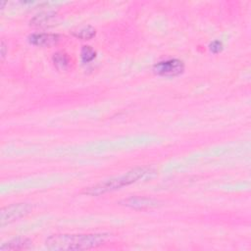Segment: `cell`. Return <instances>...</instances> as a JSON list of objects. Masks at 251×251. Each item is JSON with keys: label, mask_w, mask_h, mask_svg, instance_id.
Returning <instances> with one entry per match:
<instances>
[{"label": "cell", "mask_w": 251, "mask_h": 251, "mask_svg": "<svg viewBox=\"0 0 251 251\" xmlns=\"http://www.w3.org/2000/svg\"><path fill=\"white\" fill-rule=\"evenodd\" d=\"M108 233L85 234H54L46 239V246L50 250L72 251L96 248L107 240Z\"/></svg>", "instance_id": "6da1fadb"}, {"label": "cell", "mask_w": 251, "mask_h": 251, "mask_svg": "<svg viewBox=\"0 0 251 251\" xmlns=\"http://www.w3.org/2000/svg\"><path fill=\"white\" fill-rule=\"evenodd\" d=\"M156 171L149 167H136L130 171L125 173L124 175L113 176L111 178L105 179L99 183H96L84 190V194L91 196H98L107 192H111L122 188L123 186L129 185L139 179L151 178L155 176Z\"/></svg>", "instance_id": "7a4b0ae2"}, {"label": "cell", "mask_w": 251, "mask_h": 251, "mask_svg": "<svg viewBox=\"0 0 251 251\" xmlns=\"http://www.w3.org/2000/svg\"><path fill=\"white\" fill-rule=\"evenodd\" d=\"M31 210L32 206L28 203H15L2 208L0 212L1 226H5L6 225L26 216L31 212Z\"/></svg>", "instance_id": "3957f363"}, {"label": "cell", "mask_w": 251, "mask_h": 251, "mask_svg": "<svg viewBox=\"0 0 251 251\" xmlns=\"http://www.w3.org/2000/svg\"><path fill=\"white\" fill-rule=\"evenodd\" d=\"M184 71V63L179 59H168L160 61L153 66V72L161 76L173 77L179 75Z\"/></svg>", "instance_id": "277c9868"}, {"label": "cell", "mask_w": 251, "mask_h": 251, "mask_svg": "<svg viewBox=\"0 0 251 251\" xmlns=\"http://www.w3.org/2000/svg\"><path fill=\"white\" fill-rule=\"evenodd\" d=\"M122 203H123V205H125L126 207H130V208L138 209V210L153 208L158 205V201H156L152 198L141 197V196H131L129 198L123 200Z\"/></svg>", "instance_id": "5b68a950"}, {"label": "cell", "mask_w": 251, "mask_h": 251, "mask_svg": "<svg viewBox=\"0 0 251 251\" xmlns=\"http://www.w3.org/2000/svg\"><path fill=\"white\" fill-rule=\"evenodd\" d=\"M28 41L35 46H51L59 41L56 33H32L28 36Z\"/></svg>", "instance_id": "8992f818"}, {"label": "cell", "mask_w": 251, "mask_h": 251, "mask_svg": "<svg viewBox=\"0 0 251 251\" xmlns=\"http://www.w3.org/2000/svg\"><path fill=\"white\" fill-rule=\"evenodd\" d=\"M32 244V241L26 237H16L13 238L0 246V251L6 250H23L28 249Z\"/></svg>", "instance_id": "52a82bcc"}, {"label": "cell", "mask_w": 251, "mask_h": 251, "mask_svg": "<svg viewBox=\"0 0 251 251\" xmlns=\"http://www.w3.org/2000/svg\"><path fill=\"white\" fill-rule=\"evenodd\" d=\"M55 67L59 70H64L69 66V58L63 52H56L52 57Z\"/></svg>", "instance_id": "ba28073f"}, {"label": "cell", "mask_w": 251, "mask_h": 251, "mask_svg": "<svg viewBox=\"0 0 251 251\" xmlns=\"http://www.w3.org/2000/svg\"><path fill=\"white\" fill-rule=\"evenodd\" d=\"M55 12H42L37 14L36 16H34L31 20H30V24L34 25H44L45 23H47L50 19H52L55 16Z\"/></svg>", "instance_id": "9c48e42d"}, {"label": "cell", "mask_w": 251, "mask_h": 251, "mask_svg": "<svg viewBox=\"0 0 251 251\" xmlns=\"http://www.w3.org/2000/svg\"><path fill=\"white\" fill-rule=\"evenodd\" d=\"M95 33H96V30L93 26L86 25V26L79 28L77 31L74 32V35L82 40H87V39L92 38L95 35Z\"/></svg>", "instance_id": "30bf717a"}, {"label": "cell", "mask_w": 251, "mask_h": 251, "mask_svg": "<svg viewBox=\"0 0 251 251\" xmlns=\"http://www.w3.org/2000/svg\"><path fill=\"white\" fill-rule=\"evenodd\" d=\"M95 56H96V52L91 46H89V45L82 46V48L80 50V57H81V61L83 63L91 62L95 58Z\"/></svg>", "instance_id": "8fae6325"}, {"label": "cell", "mask_w": 251, "mask_h": 251, "mask_svg": "<svg viewBox=\"0 0 251 251\" xmlns=\"http://www.w3.org/2000/svg\"><path fill=\"white\" fill-rule=\"evenodd\" d=\"M223 48H224V45H223L222 41H220V40H215L210 44V50H211V52H213L215 54L221 52L223 50Z\"/></svg>", "instance_id": "7c38bea8"}, {"label": "cell", "mask_w": 251, "mask_h": 251, "mask_svg": "<svg viewBox=\"0 0 251 251\" xmlns=\"http://www.w3.org/2000/svg\"><path fill=\"white\" fill-rule=\"evenodd\" d=\"M6 45H5V42L2 40L1 41V57L4 58L5 55H6Z\"/></svg>", "instance_id": "4fadbf2b"}]
</instances>
